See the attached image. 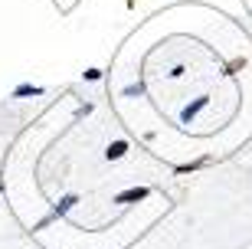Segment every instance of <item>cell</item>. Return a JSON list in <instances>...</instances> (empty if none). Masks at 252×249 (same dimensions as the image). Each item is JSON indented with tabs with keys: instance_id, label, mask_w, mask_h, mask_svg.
<instances>
[{
	"instance_id": "obj_1",
	"label": "cell",
	"mask_w": 252,
	"mask_h": 249,
	"mask_svg": "<svg viewBox=\"0 0 252 249\" xmlns=\"http://www.w3.org/2000/svg\"><path fill=\"white\" fill-rule=\"evenodd\" d=\"M210 164V157H200V161H193V164H180L177 167V174H190V171H200V167Z\"/></svg>"
},
{
	"instance_id": "obj_2",
	"label": "cell",
	"mask_w": 252,
	"mask_h": 249,
	"mask_svg": "<svg viewBox=\"0 0 252 249\" xmlns=\"http://www.w3.org/2000/svg\"><path fill=\"white\" fill-rule=\"evenodd\" d=\"M206 102H210V99H196L193 105H190V108H184V121H190V118H193V115H196L200 108H206Z\"/></svg>"
},
{
	"instance_id": "obj_3",
	"label": "cell",
	"mask_w": 252,
	"mask_h": 249,
	"mask_svg": "<svg viewBox=\"0 0 252 249\" xmlns=\"http://www.w3.org/2000/svg\"><path fill=\"white\" fill-rule=\"evenodd\" d=\"M239 69H246V59H243V56H236V59H229V63H226V75L239 72Z\"/></svg>"
},
{
	"instance_id": "obj_4",
	"label": "cell",
	"mask_w": 252,
	"mask_h": 249,
	"mask_svg": "<svg viewBox=\"0 0 252 249\" xmlns=\"http://www.w3.org/2000/svg\"><path fill=\"white\" fill-rule=\"evenodd\" d=\"M125 151H128V144H125V141H115V144H108V157H122Z\"/></svg>"
}]
</instances>
